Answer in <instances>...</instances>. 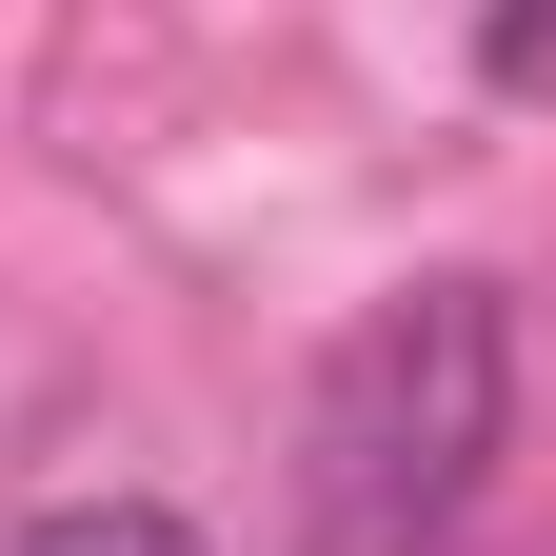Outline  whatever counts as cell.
<instances>
[{
  "mask_svg": "<svg viewBox=\"0 0 556 556\" xmlns=\"http://www.w3.org/2000/svg\"><path fill=\"white\" fill-rule=\"evenodd\" d=\"M497 80H556V0H497Z\"/></svg>",
  "mask_w": 556,
  "mask_h": 556,
  "instance_id": "cell-3",
  "label": "cell"
},
{
  "mask_svg": "<svg viewBox=\"0 0 556 556\" xmlns=\"http://www.w3.org/2000/svg\"><path fill=\"white\" fill-rule=\"evenodd\" d=\"M0 556H219L199 517H160V497H60V517H21Z\"/></svg>",
  "mask_w": 556,
  "mask_h": 556,
  "instance_id": "cell-2",
  "label": "cell"
},
{
  "mask_svg": "<svg viewBox=\"0 0 556 556\" xmlns=\"http://www.w3.org/2000/svg\"><path fill=\"white\" fill-rule=\"evenodd\" d=\"M517 438V318L497 278H417L358 338L318 358V417H299V477H318V536L338 556H417Z\"/></svg>",
  "mask_w": 556,
  "mask_h": 556,
  "instance_id": "cell-1",
  "label": "cell"
}]
</instances>
